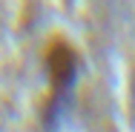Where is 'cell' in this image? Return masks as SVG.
Here are the masks:
<instances>
[{
	"label": "cell",
	"mask_w": 135,
	"mask_h": 132,
	"mask_svg": "<svg viewBox=\"0 0 135 132\" xmlns=\"http://www.w3.org/2000/svg\"><path fill=\"white\" fill-rule=\"evenodd\" d=\"M43 63H46V78H49V101H63L78 80V69H81L78 52L72 49L69 40L55 37L46 46Z\"/></svg>",
	"instance_id": "cell-1"
},
{
	"label": "cell",
	"mask_w": 135,
	"mask_h": 132,
	"mask_svg": "<svg viewBox=\"0 0 135 132\" xmlns=\"http://www.w3.org/2000/svg\"><path fill=\"white\" fill-rule=\"evenodd\" d=\"M129 112H132V124H135V69H132V80H129Z\"/></svg>",
	"instance_id": "cell-2"
}]
</instances>
